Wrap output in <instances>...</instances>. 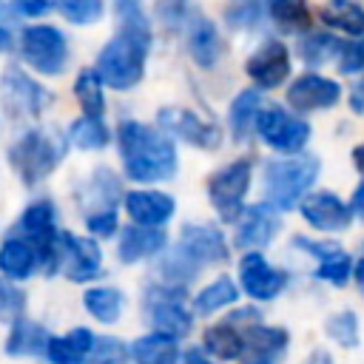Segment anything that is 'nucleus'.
Here are the masks:
<instances>
[{
	"label": "nucleus",
	"instance_id": "obj_1",
	"mask_svg": "<svg viewBox=\"0 0 364 364\" xmlns=\"http://www.w3.org/2000/svg\"><path fill=\"white\" fill-rule=\"evenodd\" d=\"M148 46H151L148 17L145 14L122 17L119 34L105 43V48L100 51V60H97V74L102 77V82L117 91L134 88L142 80Z\"/></svg>",
	"mask_w": 364,
	"mask_h": 364
},
{
	"label": "nucleus",
	"instance_id": "obj_2",
	"mask_svg": "<svg viewBox=\"0 0 364 364\" xmlns=\"http://www.w3.org/2000/svg\"><path fill=\"white\" fill-rule=\"evenodd\" d=\"M117 145L125 173L134 182H162L176 173V148L154 128L125 119L117 128Z\"/></svg>",
	"mask_w": 364,
	"mask_h": 364
},
{
	"label": "nucleus",
	"instance_id": "obj_3",
	"mask_svg": "<svg viewBox=\"0 0 364 364\" xmlns=\"http://www.w3.org/2000/svg\"><path fill=\"white\" fill-rule=\"evenodd\" d=\"M68 136H57L54 131L46 128H31L26 131L11 148H9V162L23 179V185H37L43 182L63 159Z\"/></svg>",
	"mask_w": 364,
	"mask_h": 364
},
{
	"label": "nucleus",
	"instance_id": "obj_4",
	"mask_svg": "<svg viewBox=\"0 0 364 364\" xmlns=\"http://www.w3.org/2000/svg\"><path fill=\"white\" fill-rule=\"evenodd\" d=\"M318 176L316 156H293V159H273L264 165V196L273 208L290 210L307 193V188Z\"/></svg>",
	"mask_w": 364,
	"mask_h": 364
},
{
	"label": "nucleus",
	"instance_id": "obj_5",
	"mask_svg": "<svg viewBox=\"0 0 364 364\" xmlns=\"http://www.w3.org/2000/svg\"><path fill=\"white\" fill-rule=\"evenodd\" d=\"M17 233L37 250L40 264L46 276H51L60 267V230H57V213L51 202H34L23 210L17 219Z\"/></svg>",
	"mask_w": 364,
	"mask_h": 364
},
{
	"label": "nucleus",
	"instance_id": "obj_6",
	"mask_svg": "<svg viewBox=\"0 0 364 364\" xmlns=\"http://www.w3.org/2000/svg\"><path fill=\"white\" fill-rule=\"evenodd\" d=\"M250 171H253L250 159H236V162L219 168L208 179V196H210V205L216 208L222 222H236L239 219L245 193L250 188Z\"/></svg>",
	"mask_w": 364,
	"mask_h": 364
},
{
	"label": "nucleus",
	"instance_id": "obj_7",
	"mask_svg": "<svg viewBox=\"0 0 364 364\" xmlns=\"http://www.w3.org/2000/svg\"><path fill=\"white\" fill-rule=\"evenodd\" d=\"M145 318L154 330L171 333V336H185L191 330V313L182 301V284H154L145 290L142 301Z\"/></svg>",
	"mask_w": 364,
	"mask_h": 364
},
{
	"label": "nucleus",
	"instance_id": "obj_8",
	"mask_svg": "<svg viewBox=\"0 0 364 364\" xmlns=\"http://www.w3.org/2000/svg\"><path fill=\"white\" fill-rule=\"evenodd\" d=\"M23 60L40 74H60L68 63V43L65 34L54 26H31L23 31L20 40Z\"/></svg>",
	"mask_w": 364,
	"mask_h": 364
},
{
	"label": "nucleus",
	"instance_id": "obj_9",
	"mask_svg": "<svg viewBox=\"0 0 364 364\" xmlns=\"http://www.w3.org/2000/svg\"><path fill=\"white\" fill-rule=\"evenodd\" d=\"M0 100L11 117H37L51 102V94L37 80L9 65L0 77Z\"/></svg>",
	"mask_w": 364,
	"mask_h": 364
},
{
	"label": "nucleus",
	"instance_id": "obj_10",
	"mask_svg": "<svg viewBox=\"0 0 364 364\" xmlns=\"http://www.w3.org/2000/svg\"><path fill=\"white\" fill-rule=\"evenodd\" d=\"M256 131H259V136L270 148H276L282 154H296L310 139V125L304 119L282 111V108H264V111H259Z\"/></svg>",
	"mask_w": 364,
	"mask_h": 364
},
{
	"label": "nucleus",
	"instance_id": "obj_11",
	"mask_svg": "<svg viewBox=\"0 0 364 364\" xmlns=\"http://www.w3.org/2000/svg\"><path fill=\"white\" fill-rule=\"evenodd\" d=\"M156 122H159L162 131L179 136L182 142H191V145H196V148H205V151H213V148H219V142H222L219 125L205 122L202 117H196V114L188 111V108H173V105H168V108H162V111L156 114Z\"/></svg>",
	"mask_w": 364,
	"mask_h": 364
},
{
	"label": "nucleus",
	"instance_id": "obj_12",
	"mask_svg": "<svg viewBox=\"0 0 364 364\" xmlns=\"http://www.w3.org/2000/svg\"><path fill=\"white\" fill-rule=\"evenodd\" d=\"M60 264H63V273L82 284V282H91L100 276L102 270V253L97 247V242L91 239H82V236H74V233H60Z\"/></svg>",
	"mask_w": 364,
	"mask_h": 364
},
{
	"label": "nucleus",
	"instance_id": "obj_13",
	"mask_svg": "<svg viewBox=\"0 0 364 364\" xmlns=\"http://www.w3.org/2000/svg\"><path fill=\"white\" fill-rule=\"evenodd\" d=\"M245 344L239 353L242 364H282L284 353H287V330L282 327H267V324H250L242 333Z\"/></svg>",
	"mask_w": 364,
	"mask_h": 364
},
{
	"label": "nucleus",
	"instance_id": "obj_14",
	"mask_svg": "<svg viewBox=\"0 0 364 364\" xmlns=\"http://www.w3.org/2000/svg\"><path fill=\"white\" fill-rule=\"evenodd\" d=\"M247 77L262 85V88H276L284 82V77L290 74V54L284 48V43L279 40H267L262 43L245 63Z\"/></svg>",
	"mask_w": 364,
	"mask_h": 364
},
{
	"label": "nucleus",
	"instance_id": "obj_15",
	"mask_svg": "<svg viewBox=\"0 0 364 364\" xmlns=\"http://www.w3.org/2000/svg\"><path fill=\"white\" fill-rule=\"evenodd\" d=\"M239 282H242V287H245L247 296L267 301V299H273V296H279L284 290L287 276L282 270L270 267L262 253L247 250L242 256V262H239Z\"/></svg>",
	"mask_w": 364,
	"mask_h": 364
},
{
	"label": "nucleus",
	"instance_id": "obj_16",
	"mask_svg": "<svg viewBox=\"0 0 364 364\" xmlns=\"http://www.w3.org/2000/svg\"><path fill=\"white\" fill-rule=\"evenodd\" d=\"M341 97V88L336 80L318 77V74H304L287 88V102L296 111H318L336 105Z\"/></svg>",
	"mask_w": 364,
	"mask_h": 364
},
{
	"label": "nucleus",
	"instance_id": "obj_17",
	"mask_svg": "<svg viewBox=\"0 0 364 364\" xmlns=\"http://www.w3.org/2000/svg\"><path fill=\"white\" fill-rule=\"evenodd\" d=\"M301 216L318 230H344L353 219V208L344 205L336 193L318 191L301 202Z\"/></svg>",
	"mask_w": 364,
	"mask_h": 364
},
{
	"label": "nucleus",
	"instance_id": "obj_18",
	"mask_svg": "<svg viewBox=\"0 0 364 364\" xmlns=\"http://www.w3.org/2000/svg\"><path fill=\"white\" fill-rule=\"evenodd\" d=\"M279 230V216L273 210V205H250L245 213H242V222L236 228V247L242 250H256V247H264Z\"/></svg>",
	"mask_w": 364,
	"mask_h": 364
},
{
	"label": "nucleus",
	"instance_id": "obj_19",
	"mask_svg": "<svg viewBox=\"0 0 364 364\" xmlns=\"http://www.w3.org/2000/svg\"><path fill=\"white\" fill-rule=\"evenodd\" d=\"M179 247L196 262V264H213L228 259V245L222 230L210 225H185L179 233Z\"/></svg>",
	"mask_w": 364,
	"mask_h": 364
},
{
	"label": "nucleus",
	"instance_id": "obj_20",
	"mask_svg": "<svg viewBox=\"0 0 364 364\" xmlns=\"http://www.w3.org/2000/svg\"><path fill=\"white\" fill-rule=\"evenodd\" d=\"M293 245L304 247L307 253H313L318 259V267H316V276L321 282H330L336 287L347 284V279L353 276V259L338 247V245H327V242H313V239H293Z\"/></svg>",
	"mask_w": 364,
	"mask_h": 364
},
{
	"label": "nucleus",
	"instance_id": "obj_21",
	"mask_svg": "<svg viewBox=\"0 0 364 364\" xmlns=\"http://www.w3.org/2000/svg\"><path fill=\"white\" fill-rule=\"evenodd\" d=\"M165 242H168V236H165V230L159 225H142V228L134 225V228H125L119 233L117 253H119V262L134 264V262H142V259H148L154 253H162Z\"/></svg>",
	"mask_w": 364,
	"mask_h": 364
},
{
	"label": "nucleus",
	"instance_id": "obj_22",
	"mask_svg": "<svg viewBox=\"0 0 364 364\" xmlns=\"http://www.w3.org/2000/svg\"><path fill=\"white\" fill-rule=\"evenodd\" d=\"M125 210L136 225H165L173 216V196L162 191H131L125 193Z\"/></svg>",
	"mask_w": 364,
	"mask_h": 364
},
{
	"label": "nucleus",
	"instance_id": "obj_23",
	"mask_svg": "<svg viewBox=\"0 0 364 364\" xmlns=\"http://www.w3.org/2000/svg\"><path fill=\"white\" fill-rule=\"evenodd\" d=\"M119 193H122V191H119V179H117L108 168H97V171L91 173V179L80 185V191H77V202H80L82 208H91L88 213L117 210L114 205H117ZM88 213H85V216H88Z\"/></svg>",
	"mask_w": 364,
	"mask_h": 364
},
{
	"label": "nucleus",
	"instance_id": "obj_24",
	"mask_svg": "<svg viewBox=\"0 0 364 364\" xmlns=\"http://www.w3.org/2000/svg\"><path fill=\"white\" fill-rule=\"evenodd\" d=\"M188 48L191 57L196 60V65L202 68H213L222 57V37L216 31V26L208 17H193L188 26Z\"/></svg>",
	"mask_w": 364,
	"mask_h": 364
},
{
	"label": "nucleus",
	"instance_id": "obj_25",
	"mask_svg": "<svg viewBox=\"0 0 364 364\" xmlns=\"http://www.w3.org/2000/svg\"><path fill=\"white\" fill-rule=\"evenodd\" d=\"M94 333L85 330V327H77L71 330L68 336H51L48 338V350H46V358L51 364H80L91 347H94Z\"/></svg>",
	"mask_w": 364,
	"mask_h": 364
},
{
	"label": "nucleus",
	"instance_id": "obj_26",
	"mask_svg": "<svg viewBox=\"0 0 364 364\" xmlns=\"http://www.w3.org/2000/svg\"><path fill=\"white\" fill-rule=\"evenodd\" d=\"M48 333L46 327H40L37 321H28V318H17L9 338H6V353L9 355H46L48 350Z\"/></svg>",
	"mask_w": 364,
	"mask_h": 364
},
{
	"label": "nucleus",
	"instance_id": "obj_27",
	"mask_svg": "<svg viewBox=\"0 0 364 364\" xmlns=\"http://www.w3.org/2000/svg\"><path fill=\"white\" fill-rule=\"evenodd\" d=\"M37 264H40V256L23 236H11V239L3 242V247H0V270L6 276L28 279Z\"/></svg>",
	"mask_w": 364,
	"mask_h": 364
},
{
	"label": "nucleus",
	"instance_id": "obj_28",
	"mask_svg": "<svg viewBox=\"0 0 364 364\" xmlns=\"http://www.w3.org/2000/svg\"><path fill=\"white\" fill-rule=\"evenodd\" d=\"M176 336L171 333H154V336H145L139 341H134L131 347V355L136 364H173L176 361Z\"/></svg>",
	"mask_w": 364,
	"mask_h": 364
},
{
	"label": "nucleus",
	"instance_id": "obj_29",
	"mask_svg": "<svg viewBox=\"0 0 364 364\" xmlns=\"http://www.w3.org/2000/svg\"><path fill=\"white\" fill-rule=\"evenodd\" d=\"M318 17L344 34H364V9L353 0H330L327 6H321Z\"/></svg>",
	"mask_w": 364,
	"mask_h": 364
},
{
	"label": "nucleus",
	"instance_id": "obj_30",
	"mask_svg": "<svg viewBox=\"0 0 364 364\" xmlns=\"http://www.w3.org/2000/svg\"><path fill=\"white\" fill-rule=\"evenodd\" d=\"M202 341H205V350L213 353L216 358H239L242 344H245V338H242V333L233 327V321H230V324L225 321V324L208 327Z\"/></svg>",
	"mask_w": 364,
	"mask_h": 364
},
{
	"label": "nucleus",
	"instance_id": "obj_31",
	"mask_svg": "<svg viewBox=\"0 0 364 364\" xmlns=\"http://www.w3.org/2000/svg\"><path fill=\"white\" fill-rule=\"evenodd\" d=\"M82 304H85V310H88L94 318H100V321L108 324V321H117V318H119L125 299H122V293L114 290V287H91V290L82 296Z\"/></svg>",
	"mask_w": 364,
	"mask_h": 364
},
{
	"label": "nucleus",
	"instance_id": "obj_32",
	"mask_svg": "<svg viewBox=\"0 0 364 364\" xmlns=\"http://www.w3.org/2000/svg\"><path fill=\"white\" fill-rule=\"evenodd\" d=\"M74 94H77L85 117H100L102 119L105 100H102V77L97 71H91V68L80 71V77L74 82Z\"/></svg>",
	"mask_w": 364,
	"mask_h": 364
},
{
	"label": "nucleus",
	"instance_id": "obj_33",
	"mask_svg": "<svg viewBox=\"0 0 364 364\" xmlns=\"http://www.w3.org/2000/svg\"><path fill=\"white\" fill-rule=\"evenodd\" d=\"M259 105H262V97L259 91H242L233 105H230V131L236 139H245L250 134V128L256 125V117H259Z\"/></svg>",
	"mask_w": 364,
	"mask_h": 364
},
{
	"label": "nucleus",
	"instance_id": "obj_34",
	"mask_svg": "<svg viewBox=\"0 0 364 364\" xmlns=\"http://www.w3.org/2000/svg\"><path fill=\"white\" fill-rule=\"evenodd\" d=\"M108 139H111V134H108V128L102 125L100 117H80L68 128V142L82 148V151H100V148L108 145Z\"/></svg>",
	"mask_w": 364,
	"mask_h": 364
},
{
	"label": "nucleus",
	"instance_id": "obj_35",
	"mask_svg": "<svg viewBox=\"0 0 364 364\" xmlns=\"http://www.w3.org/2000/svg\"><path fill=\"white\" fill-rule=\"evenodd\" d=\"M156 270L162 273V279H165L168 284H188V282L196 276L199 264H196V262L176 245L173 250H165V253H162Z\"/></svg>",
	"mask_w": 364,
	"mask_h": 364
},
{
	"label": "nucleus",
	"instance_id": "obj_36",
	"mask_svg": "<svg viewBox=\"0 0 364 364\" xmlns=\"http://www.w3.org/2000/svg\"><path fill=\"white\" fill-rule=\"evenodd\" d=\"M267 11L284 31H301L310 23V11L304 0H267Z\"/></svg>",
	"mask_w": 364,
	"mask_h": 364
},
{
	"label": "nucleus",
	"instance_id": "obj_37",
	"mask_svg": "<svg viewBox=\"0 0 364 364\" xmlns=\"http://www.w3.org/2000/svg\"><path fill=\"white\" fill-rule=\"evenodd\" d=\"M236 284L230 282V279H216V282H210L196 299H193V307H196V313H202V316H208V313H216V310H222V307H228V304H233L236 301Z\"/></svg>",
	"mask_w": 364,
	"mask_h": 364
},
{
	"label": "nucleus",
	"instance_id": "obj_38",
	"mask_svg": "<svg viewBox=\"0 0 364 364\" xmlns=\"http://www.w3.org/2000/svg\"><path fill=\"white\" fill-rule=\"evenodd\" d=\"M299 51H301V60L307 65H321V63H327L333 57H341L344 43L330 37V34H310L307 40H301Z\"/></svg>",
	"mask_w": 364,
	"mask_h": 364
},
{
	"label": "nucleus",
	"instance_id": "obj_39",
	"mask_svg": "<svg viewBox=\"0 0 364 364\" xmlns=\"http://www.w3.org/2000/svg\"><path fill=\"white\" fill-rule=\"evenodd\" d=\"M324 330L333 341H338L341 347H355L358 344V318L353 310H341L336 316H330L324 321Z\"/></svg>",
	"mask_w": 364,
	"mask_h": 364
},
{
	"label": "nucleus",
	"instance_id": "obj_40",
	"mask_svg": "<svg viewBox=\"0 0 364 364\" xmlns=\"http://www.w3.org/2000/svg\"><path fill=\"white\" fill-rule=\"evenodd\" d=\"M57 3L65 20L77 26H88L102 17V0H57Z\"/></svg>",
	"mask_w": 364,
	"mask_h": 364
},
{
	"label": "nucleus",
	"instance_id": "obj_41",
	"mask_svg": "<svg viewBox=\"0 0 364 364\" xmlns=\"http://www.w3.org/2000/svg\"><path fill=\"white\" fill-rule=\"evenodd\" d=\"M125 361V347L119 338H97L91 353L80 364H122Z\"/></svg>",
	"mask_w": 364,
	"mask_h": 364
},
{
	"label": "nucleus",
	"instance_id": "obj_42",
	"mask_svg": "<svg viewBox=\"0 0 364 364\" xmlns=\"http://www.w3.org/2000/svg\"><path fill=\"white\" fill-rule=\"evenodd\" d=\"M26 296L11 282H0V321H17L23 318Z\"/></svg>",
	"mask_w": 364,
	"mask_h": 364
},
{
	"label": "nucleus",
	"instance_id": "obj_43",
	"mask_svg": "<svg viewBox=\"0 0 364 364\" xmlns=\"http://www.w3.org/2000/svg\"><path fill=\"white\" fill-rule=\"evenodd\" d=\"M267 0H233L228 9V20L233 26H256L262 20V9Z\"/></svg>",
	"mask_w": 364,
	"mask_h": 364
},
{
	"label": "nucleus",
	"instance_id": "obj_44",
	"mask_svg": "<svg viewBox=\"0 0 364 364\" xmlns=\"http://www.w3.org/2000/svg\"><path fill=\"white\" fill-rule=\"evenodd\" d=\"M17 9L9 6L6 0H0V51H9L14 43V31H17Z\"/></svg>",
	"mask_w": 364,
	"mask_h": 364
},
{
	"label": "nucleus",
	"instance_id": "obj_45",
	"mask_svg": "<svg viewBox=\"0 0 364 364\" xmlns=\"http://www.w3.org/2000/svg\"><path fill=\"white\" fill-rule=\"evenodd\" d=\"M338 68L341 74H355V71H364V37L344 46L341 51V60H338Z\"/></svg>",
	"mask_w": 364,
	"mask_h": 364
},
{
	"label": "nucleus",
	"instance_id": "obj_46",
	"mask_svg": "<svg viewBox=\"0 0 364 364\" xmlns=\"http://www.w3.org/2000/svg\"><path fill=\"white\" fill-rule=\"evenodd\" d=\"M85 225L91 233L97 236H111L117 230V210H100V213H88Z\"/></svg>",
	"mask_w": 364,
	"mask_h": 364
},
{
	"label": "nucleus",
	"instance_id": "obj_47",
	"mask_svg": "<svg viewBox=\"0 0 364 364\" xmlns=\"http://www.w3.org/2000/svg\"><path fill=\"white\" fill-rule=\"evenodd\" d=\"M185 9H188V0H159V14L171 26H176V23H182L188 17Z\"/></svg>",
	"mask_w": 364,
	"mask_h": 364
},
{
	"label": "nucleus",
	"instance_id": "obj_48",
	"mask_svg": "<svg viewBox=\"0 0 364 364\" xmlns=\"http://www.w3.org/2000/svg\"><path fill=\"white\" fill-rule=\"evenodd\" d=\"M14 9L17 14H26V17H40L51 9V0H14Z\"/></svg>",
	"mask_w": 364,
	"mask_h": 364
},
{
	"label": "nucleus",
	"instance_id": "obj_49",
	"mask_svg": "<svg viewBox=\"0 0 364 364\" xmlns=\"http://www.w3.org/2000/svg\"><path fill=\"white\" fill-rule=\"evenodd\" d=\"M350 108L355 111V114H364V77L353 85V91H350Z\"/></svg>",
	"mask_w": 364,
	"mask_h": 364
},
{
	"label": "nucleus",
	"instance_id": "obj_50",
	"mask_svg": "<svg viewBox=\"0 0 364 364\" xmlns=\"http://www.w3.org/2000/svg\"><path fill=\"white\" fill-rule=\"evenodd\" d=\"M350 208H353V213L358 216V219H364V182L355 188V193H353V202H350Z\"/></svg>",
	"mask_w": 364,
	"mask_h": 364
},
{
	"label": "nucleus",
	"instance_id": "obj_51",
	"mask_svg": "<svg viewBox=\"0 0 364 364\" xmlns=\"http://www.w3.org/2000/svg\"><path fill=\"white\" fill-rule=\"evenodd\" d=\"M304 364H333V358H330V353L327 350H313L310 355H307V361Z\"/></svg>",
	"mask_w": 364,
	"mask_h": 364
},
{
	"label": "nucleus",
	"instance_id": "obj_52",
	"mask_svg": "<svg viewBox=\"0 0 364 364\" xmlns=\"http://www.w3.org/2000/svg\"><path fill=\"white\" fill-rule=\"evenodd\" d=\"M182 364H210V361H208L199 350H188V353H185V358H182Z\"/></svg>",
	"mask_w": 364,
	"mask_h": 364
},
{
	"label": "nucleus",
	"instance_id": "obj_53",
	"mask_svg": "<svg viewBox=\"0 0 364 364\" xmlns=\"http://www.w3.org/2000/svg\"><path fill=\"white\" fill-rule=\"evenodd\" d=\"M353 162H355V168L364 173V142H361V145L353 151Z\"/></svg>",
	"mask_w": 364,
	"mask_h": 364
},
{
	"label": "nucleus",
	"instance_id": "obj_54",
	"mask_svg": "<svg viewBox=\"0 0 364 364\" xmlns=\"http://www.w3.org/2000/svg\"><path fill=\"white\" fill-rule=\"evenodd\" d=\"M355 284H358V290L364 293V262L355 264Z\"/></svg>",
	"mask_w": 364,
	"mask_h": 364
}]
</instances>
